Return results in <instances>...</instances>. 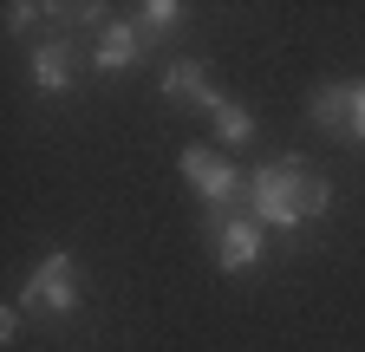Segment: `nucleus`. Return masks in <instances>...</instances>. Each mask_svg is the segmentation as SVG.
I'll return each instance as SVG.
<instances>
[{
    "instance_id": "nucleus-1",
    "label": "nucleus",
    "mask_w": 365,
    "mask_h": 352,
    "mask_svg": "<svg viewBox=\"0 0 365 352\" xmlns=\"http://www.w3.org/2000/svg\"><path fill=\"white\" fill-rule=\"evenodd\" d=\"M248 209H255L261 229H300V222L333 209V190L319 183L300 157H281V163H261L248 176Z\"/></svg>"
},
{
    "instance_id": "nucleus-2",
    "label": "nucleus",
    "mask_w": 365,
    "mask_h": 352,
    "mask_svg": "<svg viewBox=\"0 0 365 352\" xmlns=\"http://www.w3.org/2000/svg\"><path fill=\"white\" fill-rule=\"evenodd\" d=\"M72 306H78V268H72V254L59 248V254H46L33 268V281L20 294V314H72Z\"/></svg>"
},
{
    "instance_id": "nucleus-3",
    "label": "nucleus",
    "mask_w": 365,
    "mask_h": 352,
    "mask_svg": "<svg viewBox=\"0 0 365 352\" xmlns=\"http://www.w3.org/2000/svg\"><path fill=\"white\" fill-rule=\"evenodd\" d=\"M182 176L196 183V196H202L209 209H228V202L242 196V176L228 170V163H222L209 144H190V150H182Z\"/></svg>"
},
{
    "instance_id": "nucleus-4",
    "label": "nucleus",
    "mask_w": 365,
    "mask_h": 352,
    "mask_svg": "<svg viewBox=\"0 0 365 352\" xmlns=\"http://www.w3.org/2000/svg\"><path fill=\"white\" fill-rule=\"evenodd\" d=\"M307 111H313L319 124H333L339 138L365 144V78H359V85H327V92H313Z\"/></svg>"
},
{
    "instance_id": "nucleus-5",
    "label": "nucleus",
    "mask_w": 365,
    "mask_h": 352,
    "mask_svg": "<svg viewBox=\"0 0 365 352\" xmlns=\"http://www.w3.org/2000/svg\"><path fill=\"white\" fill-rule=\"evenodd\" d=\"M209 235H215V261L228 274L255 268V254H261V222H255V215H235V222H215V215H209Z\"/></svg>"
},
{
    "instance_id": "nucleus-6",
    "label": "nucleus",
    "mask_w": 365,
    "mask_h": 352,
    "mask_svg": "<svg viewBox=\"0 0 365 352\" xmlns=\"http://www.w3.org/2000/svg\"><path fill=\"white\" fill-rule=\"evenodd\" d=\"M163 98H170V105H196V111H215V105H222V92L209 85V72H202L196 59H176V66L163 72Z\"/></svg>"
},
{
    "instance_id": "nucleus-7",
    "label": "nucleus",
    "mask_w": 365,
    "mask_h": 352,
    "mask_svg": "<svg viewBox=\"0 0 365 352\" xmlns=\"http://www.w3.org/2000/svg\"><path fill=\"white\" fill-rule=\"evenodd\" d=\"M137 53H144V33H137V26H124V20H111L105 33H98V66L105 72H124Z\"/></svg>"
},
{
    "instance_id": "nucleus-8",
    "label": "nucleus",
    "mask_w": 365,
    "mask_h": 352,
    "mask_svg": "<svg viewBox=\"0 0 365 352\" xmlns=\"http://www.w3.org/2000/svg\"><path fill=\"white\" fill-rule=\"evenodd\" d=\"M33 85H39V92H66V85H72L66 46H39V53H33Z\"/></svg>"
},
{
    "instance_id": "nucleus-9",
    "label": "nucleus",
    "mask_w": 365,
    "mask_h": 352,
    "mask_svg": "<svg viewBox=\"0 0 365 352\" xmlns=\"http://www.w3.org/2000/svg\"><path fill=\"white\" fill-rule=\"evenodd\" d=\"M209 118H215V138H222V144H248V138H255V118H248L235 98H222Z\"/></svg>"
},
{
    "instance_id": "nucleus-10",
    "label": "nucleus",
    "mask_w": 365,
    "mask_h": 352,
    "mask_svg": "<svg viewBox=\"0 0 365 352\" xmlns=\"http://www.w3.org/2000/svg\"><path fill=\"white\" fill-rule=\"evenodd\" d=\"M176 20H182L176 0H150V7H144V33H176Z\"/></svg>"
}]
</instances>
